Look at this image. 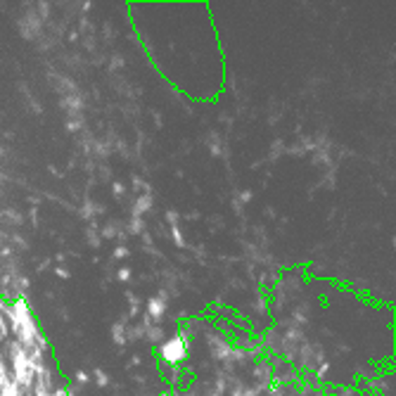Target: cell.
<instances>
[{"label":"cell","instance_id":"cell-1","mask_svg":"<svg viewBox=\"0 0 396 396\" xmlns=\"http://www.w3.org/2000/svg\"><path fill=\"white\" fill-rule=\"evenodd\" d=\"M2 316L10 321V332L14 334V339L22 344L26 351L33 349L36 342H38V337H41V330H38V325H36V318H33L31 306H29L26 297L19 294L14 301L5 304Z\"/></svg>","mask_w":396,"mask_h":396},{"label":"cell","instance_id":"cell-24","mask_svg":"<svg viewBox=\"0 0 396 396\" xmlns=\"http://www.w3.org/2000/svg\"><path fill=\"white\" fill-rule=\"evenodd\" d=\"M5 216H10V221H12V223H17V225L22 223V216L17 214V211H5Z\"/></svg>","mask_w":396,"mask_h":396},{"label":"cell","instance_id":"cell-7","mask_svg":"<svg viewBox=\"0 0 396 396\" xmlns=\"http://www.w3.org/2000/svg\"><path fill=\"white\" fill-rule=\"evenodd\" d=\"M112 342L117 344V346L126 344V325L124 323H114L112 325Z\"/></svg>","mask_w":396,"mask_h":396},{"label":"cell","instance_id":"cell-27","mask_svg":"<svg viewBox=\"0 0 396 396\" xmlns=\"http://www.w3.org/2000/svg\"><path fill=\"white\" fill-rule=\"evenodd\" d=\"M328 370H330V365L321 363V368H318V377H328Z\"/></svg>","mask_w":396,"mask_h":396},{"label":"cell","instance_id":"cell-11","mask_svg":"<svg viewBox=\"0 0 396 396\" xmlns=\"http://www.w3.org/2000/svg\"><path fill=\"white\" fill-rule=\"evenodd\" d=\"M142 230H145V221L142 218H131V223H129L131 235H142Z\"/></svg>","mask_w":396,"mask_h":396},{"label":"cell","instance_id":"cell-2","mask_svg":"<svg viewBox=\"0 0 396 396\" xmlns=\"http://www.w3.org/2000/svg\"><path fill=\"white\" fill-rule=\"evenodd\" d=\"M188 349H190V344L176 332V334H171L169 339H164V342L159 344V356L166 365L181 368V365L185 363V358H188Z\"/></svg>","mask_w":396,"mask_h":396},{"label":"cell","instance_id":"cell-5","mask_svg":"<svg viewBox=\"0 0 396 396\" xmlns=\"http://www.w3.org/2000/svg\"><path fill=\"white\" fill-rule=\"evenodd\" d=\"M142 328H145V339L150 344L157 346V344L164 342V328H161V325H154V323H150L145 318V321H142Z\"/></svg>","mask_w":396,"mask_h":396},{"label":"cell","instance_id":"cell-4","mask_svg":"<svg viewBox=\"0 0 396 396\" xmlns=\"http://www.w3.org/2000/svg\"><path fill=\"white\" fill-rule=\"evenodd\" d=\"M206 342H209V349H211V356H214L216 361H228L230 358V351H233V346L228 339H223L221 334H209L206 337Z\"/></svg>","mask_w":396,"mask_h":396},{"label":"cell","instance_id":"cell-29","mask_svg":"<svg viewBox=\"0 0 396 396\" xmlns=\"http://www.w3.org/2000/svg\"><path fill=\"white\" fill-rule=\"evenodd\" d=\"M31 223H33V225L38 223V209H36V206L31 209Z\"/></svg>","mask_w":396,"mask_h":396},{"label":"cell","instance_id":"cell-12","mask_svg":"<svg viewBox=\"0 0 396 396\" xmlns=\"http://www.w3.org/2000/svg\"><path fill=\"white\" fill-rule=\"evenodd\" d=\"M93 377H95V385L97 387H107L109 385V375L102 370V368H95L93 370Z\"/></svg>","mask_w":396,"mask_h":396},{"label":"cell","instance_id":"cell-13","mask_svg":"<svg viewBox=\"0 0 396 396\" xmlns=\"http://www.w3.org/2000/svg\"><path fill=\"white\" fill-rule=\"evenodd\" d=\"M97 233H100V237H102V240H114V237H119V230H117V225H105V228H102V230H97Z\"/></svg>","mask_w":396,"mask_h":396},{"label":"cell","instance_id":"cell-3","mask_svg":"<svg viewBox=\"0 0 396 396\" xmlns=\"http://www.w3.org/2000/svg\"><path fill=\"white\" fill-rule=\"evenodd\" d=\"M166 316V292H159L147 299V306H145V318L154 325H159Z\"/></svg>","mask_w":396,"mask_h":396},{"label":"cell","instance_id":"cell-17","mask_svg":"<svg viewBox=\"0 0 396 396\" xmlns=\"http://www.w3.org/2000/svg\"><path fill=\"white\" fill-rule=\"evenodd\" d=\"M257 380H268V377H270V375H273V370H270V368H268V365H259L257 368Z\"/></svg>","mask_w":396,"mask_h":396},{"label":"cell","instance_id":"cell-31","mask_svg":"<svg viewBox=\"0 0 396 396\" xmlns=\"http://www.w3.org/2000/svg\"><path fill=\"white\" fill-rule=\"evenodd\" d=\"M48 266H50V261H43V264H38V270H45Z\"/></svg>","mask_w":396,"mask_h":396},{"label":"cell","instance_id":"cell-6","mask_svg":"<svg viewBox=\"0 0 396 396\" xmlns=\"http://www.w3.org/2000/svg\"><path fill=\"white\" fill-rule=\"evenodd\" d=\"M152 204H154L152 195H140L135 204H133V218H142V214H147L152 209Z\"/></svg>","mask_w":396,"mask_h":396},{"label":"cell","instance_id":"cell-25","mask_svg":"<svg viewBox=\"0 0 396 396\" xmlns=\"http://www.w3.org/2000/svg\"><path fill=\"white\" fill-rule=\"evenodd\" d=\"M252 197H254V193H252V190H245V193L240 195V202L249 204V202H252Z\"/></svg>","mask_w":396,"mask_h":396},{"label":"cell","instance_id":"cell-32","mask_svg":"<svg viewBox=\"0 0 396 396\" xmlns=\"http://www.w3.org/2000/svg\"><path fill=\"white\" fill-rule=\"evenodd\" d=\"M183 396H193V394H183Z\"/></svg>","mask_w":396,"mask_h":396},{"label":"cell","instance_id":"cell-14","mask_svg":"<svg viewBox=\"0 0 396 396\" xmlns=\"http://www.w3.org/2000/svg\"><path fill=\"white\" fill-rule=\"evenodd\" d=\"M171 240H173V245L178 247V249L185 247V237H183V233H181V228H178V225H173V228H171Z\"/></svg>","mask_w":396,"mask_h":396},{"label":"cell","instance_id":"cell-16","mask_svg":"<svg viewBox=\"0 0 396 396\" xmlns=\"http://www.w3.org/2000/svg\"><path fill=\"white\" fill-rule=\"evenodd\" d=\"M131 257V252H129V247H124V245H119L117 249H114V259L117 261H124V259H129Z\"/></svg>","mask_w":396,"mask_h":396},{"label":"cell","instance_id":"cell-21","mask_svg":"<svg viewBox=\"0 0 396 396\" xmlns=\"http://www.w3.org/2000/svg\"><path fill=\"white\" fill-rule=\"evenodd\" d=\"M178 221H181V216L176 214V211H166V223L171 225V228L173 225H178Z\"/></svg>","mask_w":396,"mask_h":396},{"label":"cell","instance_id":"cell-23","mask_svg":"<svg viewBox=\"0 0 396 396\" xmlns=\"http://www.w3.org/2000/svg\"><path fill=\"white\" fill-rule=\"evenodd\" d=\"M88 380H90L88 373H83V370H78V373H76V382H78V385H86Z\"/></svg>","mask_w":396,"mask_h":396},{"label":"cell","instance_id":"cell-28","mask_svg":"<svg viewBox=\"0 0 396 396\" xmlns=\"http://www.w3.org/2000/svg\"><path fill=\"white\" fill-rule=\"evenodd\" d=\"M48 396H69V392H66L65 387H62V389H53V392H50Z\"/></svg>","mask_w":396,"mask_h":396},{"label":"cell","instance_id":"cell-26","mask_svg":"<svg viewBox=\"0 0 396 396\" xmlns=\"http://www.w3.org/2000/svg\"><path fill=\"white\" fill-rule=\"evenodd\" d=\"M211 154H221V145H218V138L211 135Z\"/></svg>","mask_w":396,"mask_h":396},{"label":"cell","instance_id":"cell-15","mask_svg":"<svg viewBox=\"0 0 396 396\" xmlns=\"http://www.w3.org/2000/svg\"><path fill=\"white\" fill-rule=\"evenodd\" d=\"M126 299L131 301V318H135V316H138V311H140V301H138V297H135V294H133V292H126Z\"/></svg>","mask_w":396,"mask_h":396},{"label":"cell","instance_id":"cell-8","mask_svg":"<svg viewBox=\"0 0 396 396\" xmlns=\"http://www.w3.org/2000/svg\"><path fill=\"white\" fill-rule=\"evenodd\" d=\"M62 107L74 117V114H78V112L83 109V105H81V97L78 95H71V97H65V100H62Z\"/></svg>","mask_w":396,"mask_h":396},{"label":"cell","instance_id":"cell-9","mask_svg":"<svg viewBox=\"0 0 396 396\" xmlns=\"http://www.w3.org/2000/svg\"><path fill=\"white\" fill-rule=\"evenodd\" d=\"M100 211H105V209L95 206V204L90 202V199H86V204L81 206V216H83L86 221H93V218H95V214H100Z\"/></svg>","mask_w":396,"mask_h":396},{"label":"cell","instance_id":"cell-22","mask_svg":"<svg viewBox=\"0 0 396 396\" xmlns=\"http://www.w3.org/2000/svg\"><path fill=\"white\" fill-rule=\"evenodd\" d=\"M112 190H114V197H121V195L126 193V188H124V183H119V181H114V183H112Z\"/></svg>","mask_w":396,"mask_h":396},{"label":"cell","instance_id":"cell-18","mask_svg":"<svg viewBox=\"0 0 396 396\" xmlns=\"http://www.w3.org/2000/svg\"><path fill=\"white\" fill-rule=\"evenodd\" d=\"M81 126H83V121L76 119V117H71L69 121H66V131H71V133H74V131H81Z\"/></svg>","mask_w":396,"mask_h":396},{"label":"cell","instance_id":"cell-10","mask_svg":"<svg viewBox=\"0 0 396 396\" xmlns=\"http://www.w3.org/2000/svg\"><path fill=\"white\" fill-rule=\"evenodd\" d=\"M86 235H88V245H90V247H95V249H97V247L102 245V237H100V233H97L95 225H90V228H88Z\"/></svg>","mask_w":396,"mask_h":396},{"label":"cell","instance_id":"cell-20","mask_svg":"<svg viewBox=\"0 0 396 396\" xmlns=\"http://www.w3.org/2000/svg\"><path fill=\"white\" fill-rule=\"evenodd\" d=\"M55 275H57L60 280H69V278H71L69 268H62V266H60V268H55Z\"/></svg>","mask_w":396,"mask_h":396},{"label":"cell","instance_id":"cell-30","mask_svg":"<svg viewBox=\"0 0 396 396\" xmlns=\"http://www.w3.org/2000/svg\"><path fill=\"white\" fill-rule=\"evenodd\" d=\"M112 65H114V69H117V66H124V60H119V57H114V60H112Z\"/></svg>","mask_w":396,"mask_h":396},{"label":"cell","instance_id":"cell-19","mask_svg":"<svg viewBox=\"0 0 396 396\" xmlns=\"http://www.w3.org/2000/svg\"><path fill=\"white\" fill-rule=\"evenodd\" d=\"M117 280L129 282V280H131V268H119V270H117Z\"/></svg>","mask_w":396,"mask_h":396}]
</instances>
